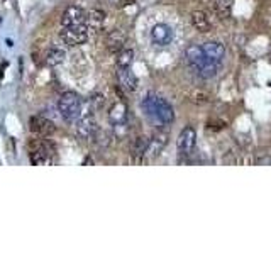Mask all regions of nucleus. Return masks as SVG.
<instances>
[{
	"mask_svg": "<svg viewBox=\"0 0 271 254\" xmlns=\"http://www.w3.org/2000/svg\"><path fill=\"white\" fill-rule=\"evenodd\" d=\"M143 107L146 111V115L149 119H153L154 122L161 126H168L175 121V111L163 97L159 95L149 94L143 102Z\"/></svg>",
	"mask_w": 271,
	"mask_h": 254,
	"instance_id": "obj_1",
	"label": "nucleus"
},
{
	"mask_svg": "<svg viewBox=\"0 0 271 254\" xmlns=\"http://www.w3.org/2000/svg\"><path fill=\"white\" fill-rule=\"evenodd\" d=\"M185 58H187L188 64L197 71V75H200L202 78H210L219 71V64L212 63L207 60L204 49L198 44H191L185 49Z\"/></svg>",
	"mask_w": 271,
	"mask_h": 254,
	"instance_id": "obj_2",
	"label": "nucleus"
},
{
	"mask_svg": "<svg viewBox=\"0 0 271 254\" xmlns=\"http://www.w3.org/2000/svg\"><path fill=\"white\" fill-rule=\"evenodd\" d=\"M58 111H60L61 117H63L64 121L77 122L78 119H80V114H81L80 97H78L77 94H71V92L61 95L60 102H58Z\"/></svg>",
	"mask_w": 271,
	"mask_h": 254,
	"instance_id": "obj_3",
	"label": "nucleus"
},
{
	"mask_svg": "<svg viewBox=\"0 0 271 254\" xmlns=\"http://www.w3.org/2000/svg\"><path fill=\"white\" fill-rule=\"evenodd\" d=\"M29 151H31V161L32 164H46L53 161L54 156V147L49 143L41 139H32L29 143Z\"/></svg>",
	"mask_w": 271,
	"mask_h": 254,
	"instance_id": "obj_4",
	"label": "nucleus"
},
{
	"mask_svg": "<svg viewBox=\"0 0 271 254\" xmlns=\"http://www.w3.org/2000/svg\"><path fill=\"white\" fill-rule=\"evenodd\" d=\"M60 37L63 39L64 44L73 48V46H80V44L87 43V39L90 36H88V31H87V27H85V24H81V26L61 27Z\"/></svg>",
	"mask_w": 271,
	"mask_h": 254,
	"instance_id": "obj_5",
	"label": "nucleus"
},
{
	"mask_svg": "<svg viewBox=\"0 0 271 254\" xmlns=\"http://www.w3.org/2000/svg\"><path fill=\"white\" fill-rule=\"evenodd\" d=\"M105 24V12L98 9H92L85 14V27L88 31V36H95L104 29Z\"/></svg>",
	"mask_w": 271,
	"mask_h": 254,
	"instance_id": "obj_6",
	"label": "nucleus"
},
{
	"mask_svg": "<svg viewBox=\"0 0 271 254\" xmlns=\"http://www.w3.org/2000/svg\"><path fill=\"white\" fill-rule=\"evenodd\" d=\"M29 129H31V132L36 134V136L48 137V136H51L54 130H56V127H54L53 121L43 117V115H36V117H31Z\"/></svg>",
	"mask_w": 271,
	"mask_h": 254,
	"instance_id": "obj_7",
	"label": "nucleus"
},
{
	"mask_svg": "<svg viewBox=\"0 0 271 254\" xmlns=\"http://www.w3.org/2000/svg\"><path fill=\"white\" fill-rule=\"evenodd\" d=\"M85 10L81 7L70 5L61 16V27H70V26H81L85 24Z\"/></svg>",
	"mask_w": 271,
	"mask_h": 254,
	"instance_id": "obj_8",
	"label": "nucleus"
},
{
	"mask_svg": "<svg viewBox=\"0 0 271 254\" xmlns=\"http://www.w3.org/2000/svg\"><path fill=\"white\" fill-rule=\"evenodd\" d=\"M178 151L181 154H190L197 144V132L193 127H185L178 136Z\"/></svg>",
	"mask_w": 271,
	"mask_h": 254,
	"instance_id": "obj_9",
	"label": "nucleus"
},
{
	"mask_svg": "<svg viewBox=\"0 0 271 254\" xmlns=\"http://www.w3.org/2000/svg\"><path fill=\"white\" fill-rule=\"evenodd\" d=\"M151 39L156 46H168L173 39V29L166 24H156L151 29Z\"/></svg>",
	"mask_w": 271,
	"mask_h": 254,
	"instance_id": "obj_10",
	"label": "nucleus"
},
{
	"mask_svg": "<svg viewBox=\"0 0 271 254\" xmlns=\"http://www.w3.org/2000/svg\"><path fill=\"white\" fill-rule=\"evenodd\" d=\"M97 130H98V127H97V121H95L94 115H85V117H81L77 124V134L81 139H94Z\"/></svg>",
	"mask_w": 271,
	"mask_h": 254,
	"instance_id": "obj_11",
	"label": "nucleus"
},
{
	"mask_svg": "<svg viewBox=\"0 0 271 254\" xmlns=\"http://www.w3.org/2000/svg\"><path fill=\"white\" fill-rule=\"evenodd\" d=\"M202 49H204L205 56H207L208 61H212V63H221L222 60H224L225 56V48L222 43H219V41H208V43H205L204 46H202Z\"/></svg>",
	"mask_w": 271,
	"mask_h": 254,
	"instance_id": "obj_12",
	"label": "nucleus"
},
{
	"mask_svg": "<svg viewBox=\"0 0 271 254\" xmlns=\"http://www.w3.org/2000/svg\"><path fill=\"white\" fill-rule=\"evenodd\" d=\"M117 80H119V85L128 92H134L137 88V78L131 71V68L117 66Z\"/></svg>",
	"mask_w": 271,
	"mask_h": 254,
	"instance_id": "obj_13",
	"label": "nucleus"
},
{
	"mask_svg": "<svg viewBox=\"0 0 271 254\" xmlns=\"http://www.w3.org/2000/svg\"><path fill=\"white\" fill-rule=\"evenodd\" d=\"M105 44H107V49L111 53L117 54L119 51L124 49V44H126V34L122 32L121 29H115L111 31L107 34V39H105Z\"/></svg>",
	"mask_w": 271,
	"mask_h": 254,
	"instance_id": "obj_14",
	"label": "nucleus"
},
{
	"mask_svg": "<svg viewBox=\"0 0 271 254\" xmlns=\"http://www.w3.org/2000/svg\"><path fill=\"white\" fill-rule=\"evenodd\" d=\"M191 24H193L195 29L200 31V32H208V31L212 29L210 19H208L207 14L202 12V10H195V12H191Z\"/></svg>",
	"mask_w": 271,
	"mask_h": 254,
	"instance_id": "obj_15",
	"label": "nucleus"
},
{
	"mask_svg": "<svg viewBox=\"0 0 271 254\" xmlns=\"http://www.w3.org/2000/svg\"><path fill=\"white\" fill-rule=\"evenodd\" d=\"M168 143V134L166 132H156L149 139V147H147V153H151V156H158L161 153L164 146Z\"/></svg>",
	"mask_w": 271,
	"mask_h": 254,
	"instance_id": "obj_16",
	"label": "nucleus"
},
{
	"mask_svg": "<svg viewBox=\"0 0 271 254\" xmlns=\"http://www.w3.org/2000/svg\"><path fill=\"white\" fill-rule=\"evenodd\" d=\"M109 119H111V122L114 126L124 124L126 119H128V107H126L124 102H121V104H115L114 107L111 109V112H109Z\"/></svg>",
	"mask_w": 271,
	"mask_h": 254,
	"instance_id": "obj_17",
	"label": "nucleus"
},
{
	"mask_svg": "<svg viewBox=\"0 0 271 254\" xmlns=\"http://www.w3.org/2000/svg\"><path fill=\"white\" fill-rule=\"evenodd\" d=\"M232 7H234V0H212V9L222 19L231 16Z\"/></svg>",
	"mask_w": 271,
	"mask_h": 254,
	"instance_id": "obj_18",
	"label": "nucleus"
},
{
	"mask_svg": "<svg viewBox=\"0 0 271 254\" xmlns=\"http://www.w3.org/2000/svg\"><path fill=\"white\" fill-rule=\"evenodd\" d=\"M64 58H66V53H64L63 49L53 48V49H49L46 54V64H49V66H58V64L63 63Z\"/></svg>",
	"mask_w": 271,
	"mask_h": 254,
	"instance_id": "obj_19",
	"label": "nucleus"
},
{
	"mask_svg": "<svg viewBox=\"0 0 271 254\" xmlns=\"http://www.w3.org/2000/svg\"><path fill=\"white\" fill-rule=\"evenodd\" d=\"M147 147H149V137H146V136L137 137L134 141V144H132V156H136V158L144 156V154L147 153Z\"/></svg>",
	"mask_w": 271,
	"mask_h": 254,
	"instance_id": "obj_20",
	"label": "nucleus"
},
{
	"mask_svg": "<svg viewBox=\"0 0 271 254\" xmlns=\"http://www.w3.org/2000/svg\"><path fill=\"white\" fill-rule=\"evenodd\" d=\"M132 61H134V51H132V49H122V51H119L117 66H121V68H131Z\"/></svg>",
	"mask_w": 271,
	"mask_h": 254,
	"instance_id": "obj_21",
	"label": "nucleus"
}]
</instances>
